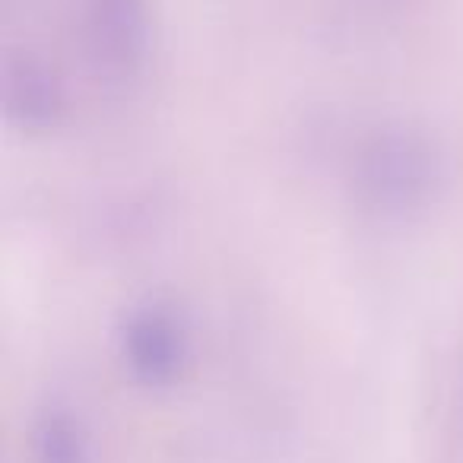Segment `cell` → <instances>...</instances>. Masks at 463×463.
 <instances>
[{"label": "cell", "mask_w": 463, "mask_h": 463, "mask_svg": "<svg viewBox=\"0 0 463 463\" xmlns=\"http://www.w3.org/2000/svg\"><path fill=\"white\" fill-rule=\"evenodd\" d=\"M353 194L362 210L381 219H412L438 203L448 184V159L429 130L416 124H381L353 159Z\"/></svg>", "instance_id": "1"}, {"label": "cell", "mask_w": 463, "mask_h": 463, "mask_svg": "<svg viewBox=\"0 0 463 463\" xmlns=\"http://www.w3.org/2000/svg\"><path fill=\"white\" fill-rule=\"evenodd\" d=\"M83 39L99 83L134 90L153 58L149 0H83Z\"/></svg>", "instance_id": "2"}, {"label": "cell", "mask_w": 463, "mask_h": 463, "mask_svg": "<svg viewBox=\"0 0 463 463\" xmlns=\"http://www.w3.org/2000/svg\"><path fill=\"white\" fill-rule=\"evenodd\" d=\"M118 349H121L124 368L137 384L162 391L184 378L194 343L178 311L162 302H146L124 315L118 330Z\"/></svg>", "instance_id": "3"}, {"label": "cell", "mask_w": 463, "mask_h": 463, "mask_svg": "<svg viewBox=\"0 0 463 463\" xmlns=\"http://www.w3.org/2000/svg\"><path fill=\"white\" fill-rule=\"evenodd\" d=\"M4 111L29 134L54 130L64 118V90L35 58H14L4 67Z\"/></svg>", "instance_id": "4"}, {"label": "cell", "mask_w": 463, "mask_h": 463, "mask_svg": "<svg viewBox=\"0 0 463 463\" xmlns=\"http://www.w3.org/2000/svg\"><path fill=\"white\" fill-rule=\"evenodd\" d=\"M35 463H92V435L67 410H45L33 425Z\"/></svg>", "instance_id": "5"}]
</instances>
